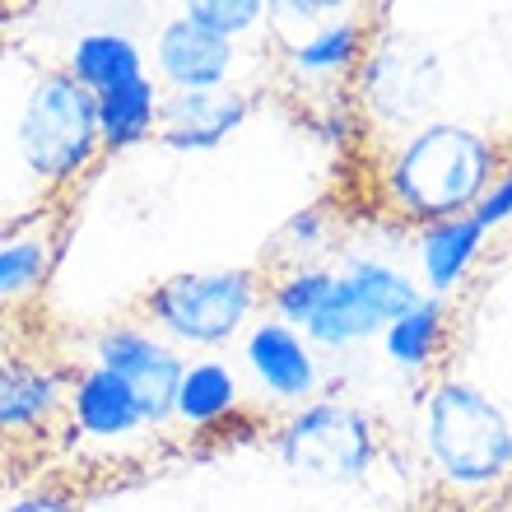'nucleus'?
<instances>
[{"label":"nucleus","instance_id":"1","mask_svg":"<svg viewBox=\"0 0 512 512\" xmlns=\"http://www.w3.org/2000/svg\"><path fill=\"white\" fill-rule=\"evenodd\" d=\"M499 177V149L461 122H429L405 135L387 163V201L419 224L471 215L485 187Z\"/></svg>","mask_w":512,"mask_h":512},{"label":"nucleus","instance_id":"2","mask_svg":"<svg viewBox=\"0 0 512 512\" xmlns=\"http://www.w3.org/2000/svg\"><path fill=\"white\" fill-rule=\"evenodd\" d=\"M266 308V280L252 266L229 270H177L140 294V322L168 345L224 350Z\"/></svg>","mask_w":512,"mask_h":512},{"label":"nucleus","instance_id":"3","mask_svg":"<svg viewBox=\"0 0 512 512\" xmlns=\"http://www.w3.org/2000/svg\"><path fill=\"white\" fill-rule=\"evenodd\" d=\"M424 452L447 485H494L512 471V424L489 391L443 378L424 396Z\"/></svg>","mask_w":512,"mask_h":512},{"label":"nucleus","instance_id":"4","mask_svg":"<svg viewBox=\"0 0 512 512\" xmlns=\"http://www.w3.org/2000/svg\"><path fill=\"white\" fill-rule=\"evenodd\" d=\"M14 145H19L24 168L47 187H61L70 177H80L103 149L94 94L66 70H47L28 89L24 108H19Z\"/></svg>","mask_w":512,"mask_h":512},{"label":"nucleus","instance_id":"5","mask_svg":"<svg viewBox=\"0 0 512 512\" xmlns=\"http://www.w3.org/2000/svg\"><path fill=\"white\" fill-rule=\"evenodd\" d=\"M419 289L410 275L391 270L387 261H354L350 270L331 275V289L308 317V340L326 350H350L359 340L387 331L401 312L419 303Z\"/></svg>","mask_w":512,"mask_h":512},{"label":"nucleus","instance_id":"6","mask_svg":"<svg viewBox=\"0 0 512 512\" xmlns=\"http://www.w3.org/2000/svg\"><path fill=\"white\" fill-rule=\"evenodd\" d=\"M89 364L112 373V378L131 391L145 429H163V424L173 419V391H177V378H182V364H187V359L163 336H154L149 326L112 322V326H103V331H94V340H89Z\"/></svg>","mask_w":512,"mask_h":512},{"label":"nucleus","instance_id":"7","mask_svg":"<svg viewBox=\"0 0 512 512\" xmlns=\"http://www.w3.org/2000/svg\"><path fill=\"white\" fill-rule=\"evenodd\" d=\"M364 98L382 122H415L433 108L438 98V61L424 52L419 42L391 33V38L373 42V52L364 56Z\"/></svg>","mask_w":512,"mask_h":512},{"label":"nucleus","instance_id":"8","mask_svg":"<svg viewBox=\"0 0 512 512\" xmlns=\"http://www.w3.org/2000/svg\"><path fill=\"white\" fill-rule=\"evenodd\" d=\"M243 364L270 401L308 405L322 387V368L312 359V345L298 336V326L280 322V317H261L247 326Z\"/></svg>","mask_w":512,"mask_h":512},{"label":"nucleus","instance_id":"9","mask_svg":"<svg viewBox=\"0 0 512 512\" xmlns=\"http://www.w3.org/2000/svg\"><path fill=\"white\" fill-rule=\"evenodd\" d=\"M238 66V42L219 38L191 19H168L154 33V70L173 84V94H196V89H224Z\"/></svg>","mask_w":512,"mask_h":512},{"label":"nucleus","instance_id":"10","mask_svg":"<svg viewBox=\"0 0 512 512\" xmlns=\"http://www.w3.org/2000/svg\"><path fill=\"white\" fill-rule=\"evenodd\" d=\"M252 117V98L238 89H196V94H168L159 103V145L177 154H205L219 149L238 126Z\"/></svg>","mask_w":512,"mask_h":512},{"label":"nucleus","instance_id":"11","mask_svg":"<svg viewBox=\"0 0 512 512\" xmlns=\"http://www.w3.org/2000/svg\"><path fill=\"white\" fill-rule=\"evenodd\" d=\"M66 75H75L98 98L131 80H145V47L126 28H84L80 38L70 42Z\"/></svg>","mask_w":512,"mask_h":512},{"label":"nucleus","instance_id":"12","mask_svg":"<svg viewBox=\"0 0 512 512\" xmlns=\"http://www.w3.org/2000/svg\"><path fill=\"white\" fill-rule=\"evenodd\" d=\"M243 410V391H238V373L224 359H191L182 364V378L173 391V419L187 433L215 429L224 419Z\"/></svg>","mask_w":512,"mask_h":512},{"label":"nucleus","instance_id":"13","mask_svg":"<svg viewBox=\"0 0 512 512\" xmlns=\"http://www.w3.org/2000/svg\"><path fill=\"white\" fill-rule=\"evenodd\" d=\"M489 233L475 224V215H452L438 219V224H424L419 233V261H424V275L438 294H452L466 284V275L475 270L480 252H485Z\"/></svg>","mask_w":512,"mask_h":512},{"label":"nucleus","instance_id":"14","mask_svg":"<svg viewBox=\"0 0 512 512\" xmlns=\"http://www.w3.org/2000/svg\"><path fill=\"white\" fill-rule=\"evenodd\" d=\"M98 140L103 149H135L145 145L149 135L159 131V89L154 80H131L122 89H108V94H98Z\"/></svg>","mask_w":512,"mask_h":512},{"label":"nucleus","instance_id":"15","mask_svg":"<svg viewBox=\"0 0 512 512\" xmlns=\"http://www.w3.org/2000/svg\"><path fill=\"white\" fill-rule=\"evenodd\" d=\"M368 47V33L359 19H336V24H317L308 38L289 42V66L308 80H340L359 70Z\"/></svg>","mask_w":512,"mask_h":512},{"label":"nucleus","instance_id":"16","mask_svg":"<svg viewBox=\"0 0 512 512\" xmlns=\"http://www.w3.org/2000/svg\"><path fill=\"white\" fill-rule=\"evenodd\" d=\"M443 340H447V308H443V298H419L415 308L401 312V317L382 331L387 359L396 368H410V373L429 368L433 359H438V350H443Z\"/></svg>","mask_w":512,"mask_h":512},{"label":"nucleus","instance_id":"17","mask_svg":"<svg viewBox=\"0 0 512 512\" xmlns=\"http://www.w3.org/2000/svg\"><path fill=\"white\" fill-rule=\"evenodd\" d=\"M56 238L47 233H14L0 238V303H24L47 284L56 266Z\"/></svg>","mask_w":512,"mask_h":512},{"label":"nucleus","instance_id":"18","mask_svg":"<svg viewBox=\"0 0 512 512\" xmlns=\"http://www.w3.org/2000/svg\"><path fill=\"white\" fill-rule=\"evenodd\" d=\"M182 19L238 42L266 19V0H182Z\"/></svg>","mask_w":512,"mask_h":512},{"label":"nucleus","instance_id":"19","mask_svg":"<svg viewBox=\"0 0 512 512\" xmlns=\"http://www.w3.org/2000/svg\"><path fill=\"white\" fill-rule=\"evenodd\" d=\"M322 243H326V215L322 210H298V215L280 229V247L294 256V261H303L308 252H317Z\"/></svg>","mask_w":512,"mask_h":512},{"label":"nucleus","instance_id":"20","mask_svg":"<svg viewBox=\"0 0 512 512\" xmlns=\"http://www.w3.org/2000/svg\"><path fill=\"white\" fill-rule=\"evenodd\" d=\"M471 215H475V224H480L485 233H494L499 224H508V219H512V168H503V173L489 182L485 196L475 201Z\"/></svg>","mask_w":512,"mask_h":512},{"label":"nucleus","instance_id":"21","mask_svg":"<svg viewBox=\"0 0 512 512\" xmlns=\"http://www.w3.org/2000/svg\"><path fill=\"white\" fill-rule=\"evenodd\" d=\"M145 0H70V10L94 19V28H126Z\"/></svg>","mask_w":512,"mask_h":512},{"label":"nucleus","instance_id":"22","mask_svg":"<svg viewBox=\"0 0 512 512\" xmlns=\"http://www.w3.org/2000/svg\"><path fill=\"white\" fill-rule=\"evenodd\" d=\"M298 5H303L308 14H317V19H322V14H340V10H350L354 0H298Z\"/></svg>","mask_w":512,"mask_h":512},{"label":"nucleus","instance_id":"23","mask_svg":"<svg viewBox=\"0 0 512 512\" xmlns=\"http://www.w3.org/2000/svg\"><path fill=\"white\" fill-rule=\"evenodd\" d=\"M10 457H24V452H14V447L0 443V461H10ZM5 489H10V485H0V494H5Z\"/></svg>","mask_w":512,"mask_h":512}]
</instances>
